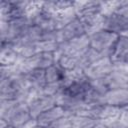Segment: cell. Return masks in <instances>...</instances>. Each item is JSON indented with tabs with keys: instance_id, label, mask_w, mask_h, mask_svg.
I'll return each mask as SVG.
<instances>
[{
	"instance_id": "1",
	"label": "cell",
	"mask_w": 128,
	"mask_h": 128,
	"mask_svg": "<svg viewBox=\"0 0 128 128\" xmlns=\"http://www.w3.org/2000/svg\"><path fill=\"white\" fill-rule=\"evenodd\" d=\"M0 118L14 128L22 127L33 120L24 100H0Z\"/></svg>"
},
{
	"instance_id": "2",
	"label": "cell",
	"mask_w": 128,
	"mask_h": 128,
	"mask_svg": "<svg viewBox=\"0 0 128 128\" xmlns=\"http://www.w3.org/2000/svg\"><path fill=\"white\" fill-rule=\"evenodd\" d=\"M28 90L23 73L0 80V100L26 101Z\"/></svg>"
},
{
	"instance_id": "3",
	"label": "cell",
	"mask_w": 128,
	"mask_h": 128,
	"mask_svg": "<svg viewBox=\"0 0 128 128\" xmlns=\"http://www.w3.org/2000/svg\"><path fill=\"white\" fill-rule=\"evenodd\" d=\"M32 25L28 17L15 19L9 22L0 21V40L1 43L17 42Z\"/></svg>"
},
{
	"instance_id": "4",
	"label": "cell",
	"mask_w": 128,
	"mask_h": 128,
	"mask_svg": "<svg viewBox=\"0 0 128 128\" xmlns=\"http://www.w3.org/2000/svg\"><path fill=\"white\" fill-rule=\"evenodd\" d=\"M29 1L3 0L0 4V21L9 22L15 19L28 17Z\"/></svg>"
},
{
	"instance_id": "5",
	"label": "cell",
	"mask_w": 128,
	"mask_h": 128,
	"mask_svg": "<svg viewBox=\"0 0 128 128\" xmlns=\"http://www.w3.org/2000/svg\"><path fill=\"white\" fill-rule=\"evenodd\" d=\"M118 35L102 29L89 36L90 47L106 57H110L112 49L118 39Z\"/></svg>"
},
{
	"instance_id": "6",
	"label": "cell",
	"mask_w": 128,
	"mask_h": 128,
	"mask_svg": "<svg viewBox=\"0 0 128 128\" xmlns=\"http://www.w3.org/2000/svg\"><path fill=\"white\" fill-rule=\"evenodd\" d=\"M26 102L28 104L30 114L33 119H36L40 114L57 105L55 97L43 94L42 92L28 93Z\"/></svg>"
},
{
	"instance_id": "7",
	"label": "cell",
	"mask_w": 128,
	"mask_h": 128,
	"mask_svg": "<svg viewBox=\"0 0 128 128\" xmlns=\"http://www.w3.org/2000/svg\"><path fill=\"white\" fill-rule=\"evenodd\" d=\"M56 63V55L55 52H43L38 53L31 58L23 59L21 62V69L22 73H25L29 70H46L50 66Z\"/></svg>"
},
{
	"instance_id": "8",
	"label": "cell",
	"mask_w": 128,
	"mask_h": 128,
	"mask_svg": "<svg viewBox=\"0 0 128 128\" xmlns=\"http://www.w3.org/2000/svg\"><path fill=\"white\" fill-rule=\"evenodd\" d=\"M89 48H90L89 36L83 35L81 37L74 38L72 40H69V41H66V42L59 44V49L57 51L60 52L61 54H64V55L79 58Z\"/></svg>"
},
{
	"instance_id": "9",
	"label": "cell",
	"mask_w": 128,
	"mask_h": 128,
	"mask_svg": "<svg viewBox=\"0 0 128 128\" xmlns=\"http://www.w3.org/2000/svg\"><path fill=\"white\" fill-rule=\"evenodd\" d=\"M114 68V64L110 57H103L100 60L96 61L88 68L84 70L86 77L90 80H97L103 79L108 77Z\"/></svg>"
},
{
	"instance_id": "10",
	"label": "cell",
	"mask_w": 128,
	"mask_h": 128,
	"mask_svg": "<svg viewBox=\"0 0 128 128\" xmlns=\"http://www.w3.org/2000/svg\"><path fill=\"white\" fill-rule=\"evenodd\" d=\"M109 89H128V63L114 64L112 73L106 77Z\"/></svg>"
},
{
	"instance_id": "11",
	"label": "cell",
	"mask_w": 128,
	"mask_h": 128,
	"mask_svg": "<svg viewBox=\"0 0 128 128\" xmlns=\"http://www.w3.org/2000/svg\"><path fill=\"white\" fill-rule=\"evenodd\" d=\"M83 35H86V34H85L83 24L79 18L75 19L74 21H72L65 27L57 30V32H56V38H57V42L59 44L69 41V40H72L74 38L81 37Z\"/></svg>"
},
{
	"instance_id": "12",
	"label": "cell",
	"mask_w": 128,
	"mask_h": 128,
	"mask_svg": "<svg viewBox=\"0 0 128 128\" xmlns=\"http://www.w3.org/2000/svg\"><path fill=\"white\" fill-rule=\"evenodd\" d=\"M104 29L118 36L125 35L128 30V18L119 13L104 16Z\"/></svg>"
},
{
	"instance_id": "13",
	"label": "cell",
	"mask_w": 128,
	"mask_h": 128,
	"mask_svg": "<svg viewBox=\"0 0 128 128\" xmlns=\"http://www.w3.org/2000/svg\"><path fill=\"white\" fill-rule=\"evenodd\" d=\"M24 78L26 80L27 86H28V93H39L42 92L43 88L47 84L46 82V75L45 70L35 69V70H29L25 73H23Z\"/></svg>"
},
{
	"instance_id": "14",
	"label": "cell",
	"mask_w": 128,
	"mask_h": 128,
	"mask_svg": "<svg viewBox=\"0 0 128 128\" xmlns=\"http://www.w3.org/2000/svg\"><path fill=\"white\" fill-rule=\"evenodd\" d=\"M72 6L78 18H83L89 15L99 14L101 13L102 8V1H94V0H87V1H73Z\"/></svg>"
},
{
	"instance_id": "15",
	"label": "cell",
	"mask_w": 128,
	"mask_h": 128,
	"mask_svg": "<svg viewBox=\"0 0 128 128\" xmlns=\"http://www.w3.org/2000/svg\"><path fill=\"white\" fill-rule=\"evenodd\" d=\"M110 59L113 64L128 63V36L120 35L112 49Z\"/></svg>"
},
{
	"instance_id": "16",
	"label": "cell",
	"mask_w": 128,
	"mask_h": 128,
	"mask_svg": "<svg viewBox=\"0 0 128 128\" xmlns=\"http://www.w3.org/2000/svg\"><path fill=\"white\" fill-rule=\"evenodd\" d=\"M29 19L32 25H35L44 31H55L56 30L53 15L47 12L45 9H43V6Z\"/></svg>"
},
{
	"instance_id": "17",
	"label": "cell",
	"mask_w": 128,
	"mask_h": 128,
	"mask_svg": "<svg viewBox=\"0 0 128 128\" xmlns=\"http://www.w3.org/2000/svg\"><path fill=\"white\" fill-rule=\"evenodd\" d=\"M103 103L118 108L128 105V89H111L103 98Z\"/></svg>"
},
{
	"instance_id": "18",
	"label": "cell",
	"mask_w": 128,
	"mask_h": 128,
	"mask_svg": "<svg viewBox=\"0 0 128 128\" xmlns=\"http://www.w3.org/2000/svg\"><path fill=\"white\" fill-rule=\"evenodd\" d=\"M22 59L23 57L20 56V54L12 43H1L0 65H16Z\"/></svg>"
},
{
	"instance_id": "19",
	"label": "cell",
	"mask_w": 128,
	"mask_h": 128,
	"mask_svg": "<svg viewBox=\"0 0 128 128\" xmlns=\"http://www.w3.org/2000/svg\"><path fill=\"white\" fill-rule=\"evenodd\" d=\"M64 115H66V112L64 111V109L61 106L56 105V106L50 108L49 110L43 112L42 114H40L35 120L38 125L50 127L55 121H57L59 118L63 117Z\"/></svg>"
},
{
	"instance_id": "20",
	"label": "cell",
	"mask_w": 128,
	"mask_h": 128,
	"mask_svg": "<svg viewBox=\"0 0 128 128\" xmlns=\"http://www.w3.org/2000/svg\"><path fill=\"white\" fill-rule=\"evenodd\" d=\"M83 24L85 34L87 36H90L102 29H104V16L99 13V14H94V15H89L83 18H79Z\"/></svg>"
},
{
	"instance_id": "21",
	"label": "cell",
	"mask_w": 128,
	"mask_h": 128,
	"mask_svg": "<svg viewBox=\"0 0 128 128\" xmlns=\"http://www.w3.org/2000/svg\"><path fill=\"white\" fill-rule=\"evenodd\" d=\"M53 17H54V23H55L56 30H59V29L65 27L66 25H68L69 23H71L72 21H74L75 19L78 18L74 11L73 6H70L66 9L58 11L57 13H55L53 15Z\"/></svg>"
},
{
	"instance_id": "22",
	"label": "cell",
	"mask_w": 128,
	"mask_h": 128,
	"mask_svg": "<svg viewBox=\"0 0 128 128\" xmlns=\"http://www.w3.org/2000/svg\"><path fill=\"white\" fill-rule=\"evenodd\" d=\"M66 71L61 68L57 63L53 64L45 70L46 82L48 84H61L63 85Z\"/></svg>"
},
{
	"instance_id": "23",
	"label": "cell",
	"mask_w": 128,
	"mask_h": 128,
	"mask_svg": "<svg viewBox=\"0 0 128 128\" xmlns=\"http://www.w3.org/2000/svg\"><path fill=\"white\" fill-rule=\"evenodd\" d=\"M55 55H56V63L61 68H63L65 71H72V70H76V69L81 70L79 68V58L64 55L58 51L55 52Z\"/></svg>"
},
{
	"instance_id": "24",
	"label": "cell",
	"mask_w": 128,
	"mask_h": 128,
	"mask_svg": "<svg viewBox=\"0 0 128 128\" xmlns=\"http://www.w3.org/2000/svg\"><path fill=\"white\" fill-rule=\"evenodd\" d=\"M103 57H106V56H104L103 54L99 53L98 51L90 47L81 57H79V68L84 71L90 65H92L93 63H95L96 61L100 60Z\"/></svg>"
},
{
	"instance_id": "25",
	"label": "cell",
	"mask_w": 128,
	"mask_h": 128,
	"mask_svg": "<svg viewBox=\"0 0 128 128\" xmlns=\"http://www.w3.org/2000/svg\"><path fill=\"white\" fill-rule=\"evenodd\" d=\"M73 128H94L98 120L86 115H70Z\"/></svg>"
},
{
	"instance_id": "26",
	"label": "cell",
	"mask_w": 128,
	"mask_h": 128,
	"mask_svg": "<svg viewBox=\"0 0 128 128\" xmlns=\"http://www.w3.org/2000/svg\"><path fill=\"white\" fill-rule=\"evenodd\" d=\"M120 0L115 1H102V8H101V14L103 16H108L114 13H117L118 7H119Z\"/></svg>"
},
{
	"instance_id": "27",
	"label": "cell",
	"mask_w": 128,
	"mask_h": 128,
	"mask_svg": "<svg viewBox=\"0 0 128 128\" xmlns=\"http://www.w3.org/2000/svg\"><path fill=\"white\" fill-rule=\"evenodd\" d=\"M50 128H73L72 127V120H71V116L66 114L63 117L59 118L57 121H55Z\"/></svg>"
},
{
	"instance_id": "28",
	"label": "cell",
	"mask_w": 128,
	"mask_h": 128,
	"mask_svg": "<svg viewBox=\"0 0 128 128\" xmlns=\"http://www.w3.org/2000/svg\"><path fill=\"white\" fill-rule=\"evenodd\" d=\"M119 121L121 122V124L125 128H128V105L123 107V108H121V113H120Z\"/></svg>"
},
{
	"instance_id": "29",
	"label": "cell",
	"mask_w": 128,
	"mask_h": 128,
	"mask_svg": "<svg viewBox=\"0 0 128 128\" xmlns=\"http://www.w3.org/2000/svg\"><path fill=\"white\" fill-rule=\"evenodd\" d=\"M8 126H9L8 122H7L6 120H4V119L0 118V128H7Z\"/></svg>"
},
{
	"instance_id": "30",
	"label": "cell",
	"mask_w": 128,
	"mask_h": 128,
	"mask_svg": "<svg viewBox=\"0 0 128 128\" xmlns=\"http://www.w3.org/2000/svg\"><path fill=\"white\" fill-rule=\"evenodd\" d=\"M32 128H50V127H45V126H41V125L36 124V125H34Z\"/></svg>"
},
{
	"instance_id": "31",
	"label": "cell",
	"mask_w": 128,
	"mask_h": 128,
	"mask_svg": "<svg viewBox=\"0 0 128 128\" xmlns=\"http://www.w3.org/2000/svg\"><path fill=\"white\" fill-rule=\"evenodd\" d=\"M125 36H128V30H127V32H126V34H125Z\"/></svg>"
}]
</instances>
